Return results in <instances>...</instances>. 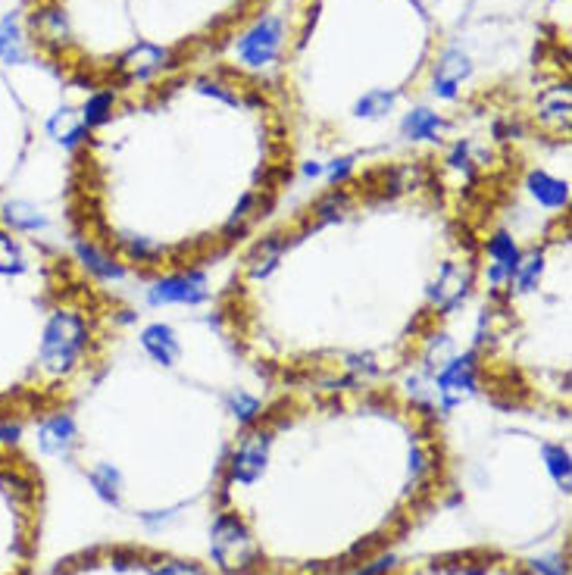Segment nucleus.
Listing matches in <instances>:
<instances>
[{"instance_id":"obj_5","label":"nucleus","mask_w":572,"mask_h":575,"mask_svg":"<svg viewBox=\"0 0 572 575\" xmlns=\"http://www.w3.org/2000/svg\"><path fill=\"white\" fill-rule=\"evenodd\" d=\"M26 57H29V41H26V32H22V19L10 13L0 22V60L13 66Z\"/></svg>"},{"instance_id":"obj_1","label":"nucleus","mask_w":572,"mask_h":575,"mask_svg":"<svg viewBox=\"0 0 572 575\" xmlns=\"http://www.w3.org/2000/svg\"><path fill=\"white\" fill-rule=\"evenodd\" d=\"M526 182L494 135L338 163L235 257L216 341L266 388L407 382L482 297Z\"/></svg>"},{"instance_id":"obj_4","label":"nucleus","mask_w":572,"mask_h":575,"mask_svg":"<svg viewBox=\"0 0 572 575\" xmlns=\"http://www.w3.org/2000/svg\"><path fill=\"white\" fill-rule=\"evenodd\" d=\"M572 216L560 204L510 266L485 285L466 379L488 407L569 419L572 388Z\"/></svg>"},{"instance_id":"obj_3","label":"nucleus","mask_w":572,"mask_h":575,"mask_svg":"<svg viewBox=\"0 0 572 575\" xmlns=\"http://www.w3.org/2000/svg\"><path fill=\"white\" fill-rule=\"evenodd\" d=\"M447 479L444 416L404 382L272 388L222 447L213 560L222 575H357Z\"/></svg>"},{"instance_id":"obj_2","label":"nucleus","mask_w":572,"mask_h":575,"mask_svg":"<svg viewBox=\"0 0 572 575\" xmlns=\"http://www.w3.org/2000/svg\"><path fill=\"white\" fill-rule=\"evenodd\" d=\"M66 147L72 241L94 269L138 285L235 263L304 163L279 82L238 60L94 91Z\"/></svg>"}]
</instances>
